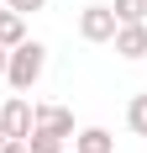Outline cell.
Returning <instances> with one entry per match:
<instances>
[{
	"instance_id": "1",
	"label": "cell",
	"mask_w": 147,
	"mask_h": 153,
	"mask_svg": "<svg viewBox=\"0 0 147 153\" xmlns=\"http://www.w3.org/2000/svg\"><path fill=\"white\" fill-rule=\"evenodd\" d=\"M42 69H47V48L42 42H16L11 48V58H5V79H11V90H32L37 79H42Z\"/></svg>"
},
{
	"instance_id": "2",
	"label": "cell",
	"mask_w": 147,
	"mask_h": 153,
	"mask_svg": "<svg viewBox=\"0 0 147 153\" xmlns=\"http://www.w3.org/2000/svg\"><path fill=\"white\" fill-rule=\"evenodd\" d=\"M116 11H110V5H84V11H79V37H84V42H110V37H116Z\"/></svg>"
},
{
	"instance_id": "3",
	"label": "cell",
	"mask_w": 147,
	"mask_h": 153,
	"mask_svg": "<svg viewBox=\"0 0 147 153\" xmlns=\"http://www.w3.org/2000/svg\"><path fill=\"white\" fill-rule=\"evenodd\" d=\"M110 42H116L121 58H147V21H121Z\"/></svg>"
},
{
	"instance_id": "4",
	"label": "cell",
	"mask_w": 147,
	"mask_h": 153,
	"mask_svg": "<svg viewBox=\"0 0 147 153\" xmlns=\"http://www.w3.org/2000/svg\"><path fill=\"white\" fill-rule=\"evenodd\" d=\"M32 127L58 132V137H74V111L68 106H32Z\"/></svg>"
},
{
	"instance_id": "5",
	"label": "cell",
	"mask_w": 147,
	"mask_h": 153,
	"mask_svg": "<svg viewBox=\"0 0 147 153\" xmlns=\"http://www.w3.org/2000/svg\"><path fill=\"white\" fill-rule=\"evenodd\" d=\"M0 127H5V137H26V132H32V106L21 100V95L0 106Z\"/></svg>"
},
{
	"instance_id": "6",
	"label": "cell",
	"mask_w": 147,
	"mask_h": 153,
	"mask_svg": "<svg viewBox=\"0 0 147 153\" xmlns=\"http://www.w3.org/2000/svg\"><path fill=\"white\" fill-rule=\"evenodd\" d=\"M74 153H116V137L105 127H84V132H74Z\"/></svg>"
},
{
	"instance_id": "7",
	"label": "cell",
	"mask_w": 147,
	"mask_h": 153,
	"mask_svg": "<svg viewBox=\"0 0 147 153\" xmlns=\"http://www.w3.org/2000/svg\"><path fill=\"white\" fill-rule=\"evenodd\" d=\"M16 42H26V16L0 5V48H16Z\"/></svg>"
},
{
	"instance_id": "8",
	"label": "cell",
	"mask_w": 147,
	"mask_h": 153,
	"mask_svg": "<svg viewBox=\"0 0 147 153\" xmlns=\"http://www.w3.org/2000/svg\"><path fill=\"white\" fill-rule=\"evenodd\" d=\"M26 148H32V153H63V148H68V137H58V132H42V127H32V132H26Z\"/></svg>"
},
{
	"instance_id": "9",
	"label": "cell",
	"mask_w": 147,
	"mask_h": 153,
	"mask_svg": "<svg viewBox=\"0 0 147 153\" xmlns=\"http://www.w3.org/2000/svg\"><path fill=\"white\" fill-rule=\"evenodd\" d=\"M126 127H132L137 137H147V90L126 100Z\"/></svg>"
},
{
	"instance_id": "10",
	"label": "cell",
	"mask_w": 147,
	"mask_h": 153,
	"mask_svg": "<svg viewBox=\"0 0 147 153\" xmlns=\"http://www.w3.org/2000/svg\"><path fill=\"white\" fill-rule=\"evenodd\" d=\"M116 21H147V0H116Z\"/></svg>"
},
{
	"instance_id": "11",
	"label": "cell",
	"mask_w": 147,
	"mask_h": 153,
	"mask_svg": "<svg viewBox=\"0 0 147 153\" xmlns=\"http://www.w3.org/2000/svg\"><path fill=\"white\" fill-rule=\"evenodd\" d=\"M47 0H5V11H16V16H37Z\"/></svg>"
},
{
	"instance_id": "12",
	"label": "cell",
	"mask_w": 147,
	"mask_h": 153,
	"mask_svg": "<svg viewBox=\"0 0 147 153\" xmlns=\"http://www.w3.org/2000/svg\"><path fill=\"white\" fill-rule=\"evenodd\" d=\"M0 153H32V148H26V137H5V143H0Z\"/></svg>"
},
{
	"instance_id": "13",
	"label": "cell",
	"mask_w": 147,
	"mask_h": 153,
	"mask_svg": "<svg viewBox=\"0 0 147 153\" xmlns=\"http://www.w3.org/2000/svg\"><path fill=\"white\" fill-rule=\"evenodd\" d=\"M5 58H11V48H0V74H5Z\"/></svg>"
},
{
	"instance_id": "14",
	"label": "cell",
	"mask_w": 147,
	"mask_h": 153,
	"mask_svg": "<svg viewBox=\"0 0 147 153\" xmlns=\"http://www.w3.org/2000/svg\"><path fill=\"white\" fill-rule=\"evenodd\" d=\"M0 143H5V127H0Z\"/></svg>"
},
{
	"instance_id": "15",
	"label": "cell",
	"mask_w": 147,
	"mask_h": 153,
	"mask_svg": "<svg viewBox=\"0 0 147 153\" xmlns=\"http://www.w3.org/2000/svg\"><path fill=\"white\" fill-rule=\"evenodd\" d=\"M0 5H5V0H0Z\"/></svg>"
}]
</instances>
